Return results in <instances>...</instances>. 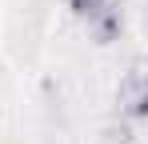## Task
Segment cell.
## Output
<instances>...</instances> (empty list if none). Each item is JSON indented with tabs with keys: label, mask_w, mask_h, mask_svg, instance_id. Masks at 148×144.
<instances>
[{
	"label": "cell",
	"mask_w": 148,
	"mask_h": 144,
	"mask_svg": "<svg viewBox=\"0 0 148 144\" xmlns=\"http://www.w3.org/2000/svg\"><path fill=\"white\" fill-rule=\"evenodd\" d=\"M72 8L88 20V28L100 32V40H108L120 28V0H72Z\"/></svg>",
	"instance_id": "cell-1"
},
{
	"label": "cell",
	"mask_w": 148,
	"mask_h": 144,
	"mask_svg": "<svg viewBox=\"0 0 148 144\" xmlns=\"http://www.w3.org/2000/svg\"><path fill=\"white\" fill-rule=\"evenodd\" d=\"M120 104L128 116H148V64H132L120 84Z\"/></svg>",
	"instance_id": "cell-2"
}]
</instances>
